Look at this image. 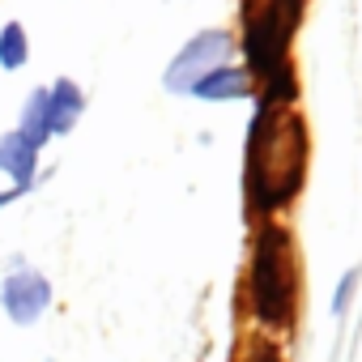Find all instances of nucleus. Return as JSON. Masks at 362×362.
Returning <instances> with one entry per match:
<instances>
[{
  "label": "nucleus",
  "instance_id": "1a4fd4ad",
  "mask_svg": "<svg viewBox=\"0 0 362 362\" xmlns=\"http://www.w3.org/2000/svg\"><path fill=\"white\" fill-rule=\"evenodd\" d=\"M30 64V35L22 22H5L0 26V69L5 73H18Z\"/></svg>",
  "mask_w": 362,
  "mask_h": 362
},
{
  "label": "nucleus",
  "instance_id": "f257e3e1",
  "mask_svg": "<svg viewBox=\"0 0 362 362\" xmlns=\"http://www.w3.org/2000/svg\"><path fill=\"white\" fill-rule=\"evenodd\" d=\"M307 170V128L294 111L277 103H260L247 128V170L243 188L256 214H273L290 205L303 188Z\"/></svg>",
  "mask_w": 362,
  "mask_h": 362
},
{
  "label": "nucleus",
  "instance_id": "9d476101",
  "mask_svg": "<svg viewBox=\"0 0 362 362\" xmlns=\"http://www.w3.org/2000/svg\"><path fill=\"white\" fill-rule=\"evenodd\" d=\"M358 281H362V269H349L341 281H337V294H332V315H345L349 311V303H354V290H358Z\"/></svg>",
  "mask_w": 362,
  "mask_h": 362
},
{
  "label": "nucleus",
  "instance_id": "0eeeda50",
  "mask_svg": "<svg viewBox=\"0 0 362 362\" xmlns=\"http://www.w3.org/2000/svg\"><path fill=\"white\" fill-rule=\"evenodd\" d=\"M252 90H256V81H252L247 69L222 64V69L205 73V77L192 86V98H201V103H235V98H247Z\"/></svg>",
  "mask_w": 362,
  "mask_h": 362
},
{
  "label": "nucleus",
  "instance_id": "9b49d317",
  "mask_svg": "<svg viewBox=\"0 0 362 362\" xmlns=\"http://www.w3.org/2000/svg\"><path fill=\"white\" fill-rule=\"evenodd\" d=\"M18 197H22V192H18V188H9V192H0V209H5V205H9V201H18Z\"/></svg>",
  "mask_w": 362,
  "mask_h": 362
},
{
  "label": "nucleus",
  "instance_id": "423d86ee",
  "mask_svg": "<svg viewBox=\"0 0 362 362\" xmlns=\"http://www.w3.org/2000/svg\"><path fill=\"white\" fill-rule=\"evenodd\" d=\"M86 111V90L73 77H56L47 86V119H52V136H69L77 128Z\"/></svg>",
  "mask_w": 362,
  "mask_h": 362
},
{
  "label": "nucleus",
  "instance_id": "39448f33",
  "mask_svg": "<svg viewBox=\"0 0 362 362\" xmlns=\"http://www.w3.org/2000/svg\"><path fill=\"white\" fill-rule=\"evenodd\" d=\"M0 170H5L9 179H13V188L26 197L30 188H35V170H39V149L13 128V132H5L0 136Z\"/></svg>",
  "mask_w": 362,
  "mask_h": 362
},
{
  "label": "nucleus",
  "instance_id": "6e6552de",
  "mask_svg": "<svg viewBox=\"0 0 362 362\" xmlns=\"http://www.w3.org/2000/svg\"><path fill=\"white\" fill-rule=\"evenodd\" d=\"M18 132H22V136H26L39 153H43V145L52 141V119H47V86H39V90H30V94H26Z\"/></svg>",
  "mask_w": 362,
  "mask_h": 362
},
{
  "label": "nucleus",
  "instance_id": "f03ea898",
  "mask_svg": "<svg viewBox=\"0 0 362 362\" xmlns=\"http://www.w3.org/2000/svg\"><path fill=\"white\" fill-rule=\"evenodd\" d=\"M252 311L264 328H290L298 307V264L286 230L264 226L252 247V277H247Z\"/></svg>",
  "mask_w": 362,
  "mask_h": 362
},
{
  "label": "nucleus",
  "instance_id": "f8f14e48",
  "mask_svg": "<svg viewBox=\"0 0 362 362\" xmlns=\"http://www.w3.org/2000/svg\"><path fill=\"white\" fill-rule=\"evenodd\" d=\"M260 362H273V354H269V349H260Z\"/></svg>",
  "mask_w": 362,
  "mask_h": 362
},
{
  "label": "nucleus",
  "instance_id": "7ed1b4c3",
  "mask_svg": "<svg viewBox=\"0 0 362 362\" xmlns=\"http://www.w3.org/2000/svg\"><path fill=\"white\" fill-rule=\"evenodd\" d=\"M230 60H235V35H230L226 26L197 30L184 47L175 52V60L166 64L162 86H166L170 94H192V86H197L205 73H214V69H222V64H230Z\"/></svg>",
  "mask_w": 362,
  "mask_h": 362
},
{
  "label": "nucleus",
  "instance_id": "20e7f679",
  "mask_svg": "<svg viewBox=\"0 0 362 362\" xmlns=\"http://www.w3.org/2000/svg\"><path fill=\"white\" fill-rule=\"evenodd\" d=\"M52 281H47V273H39V269H30L22 256L13 260V269L5 273V281H0V307H5V315L18 324V328H30V324H39L43 315H47V307H52Z\"/></svg>",
  "mask_w": 362,
  "mask_h": 362
}]
</instances>
